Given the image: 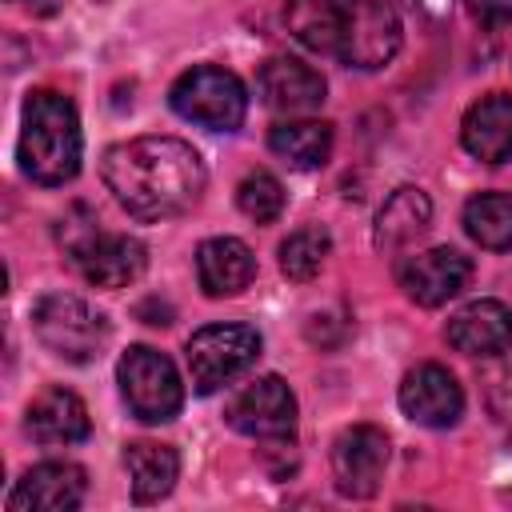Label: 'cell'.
<instances>
[{
  "mask_svg": "<svg viewBox=\"0 0 512 512\" xmlns=\"http://www.w3.org/2000/svg\"><path fill=\"white\" fill-rule=\"evenodd\" d=\"M236 204L248 220L256 224H272L280 212H284V188L272 172H248L236 188Z\"/></svg>",
  "mask_w": 512,
  "mask_h": 512,
  "instance_id": "cell-25",
  "label": "cell"
},
{
  "mask_svg": "<svg viewBox=\"0 0 512 512\" xmlns=\"http://www.w3.org/2000/svg\"><path fill=\"white\" fill-rule=\"evenodd\" d=\"M168 100H172L176 116H184L208 132H236L248 112V92H244L240 76L228 68H216V64L188 68L172 84Z\"/></svg>",
  "mask_w": 512,
  "mask_h": 512,
  "instance_id": "cell-4",
  "label": "cell"
},
{
  "mask_svg": "<svg viewBox=\"0 0 512 512\" xmlns=\"http://www.w3.org/2000/svg\"><path fill=\"white\" fill-rule=\"evenodd\" d=\"M444 336L464 356L512 352V308H504L500 300H472L448 320Z\"/></svg>",
  "mask_w": 512,
  "mask_h": 512,
  "instance_id": "cell-14",
  "label": "cell"
},
{
  "mask_svg": "<svg viewBox=\"0 0 512 512\" xmlns=\"http://www.w3.org/2000/svg\"><path fill=\"white\" fill-rule=\"evenodd\" d=\"M400 40H404V28L388 0H344L336 60L372 72L400 52Z\"/></svg>",
  "mask_w": 512,
  "mask_h": 512,
  "instance_id": "cell-7",
  "label": "cell"
},
{
  "mask_svg": "<svg viewBox=\"0 0 512 512\" xmlns=\"http://www.w3.org/2000/svg\"><path fill=\"white\" fill-rule=\"evenodd\" d=\"M228 424L252 440H292L296 432V396L280 376H260L240 388L228 404Z\"/></svg>",
  "mask_w": 512,
  "mask_h": 512,
  "instance_id": "cell-8",
  "label": "cell"
},
{
  "mask_svg": "<svg viewBox=\"0 0 512 512\" xmlns=\"http://www.w3.org/2000/svg\"><path fill=\"white\" fill-rule=\"evenodd\" d=\"M28 436L44 448H68V444H80L88 440L92 432V420H88V408L76 392L68 388H44L32 404H28V420H24Z\"/></svg>",
  "mask_w": 512,
  "mask_h": 512,
  "instance_id": "cell-16",
  "label": "cell"
},
{
  "mask_svg": "<svg viewBox=\"0 0 512 512\" xmlns=\"http://www.w3.org/2000/svg\"><path fill=\"white\" fill-rule=\"evenodd\" d=\"M328 252H332V240H328L324 228H296V232L280 244V272H284L288 280L304 284V280H312V276L324 268Z\"/></svg>",
  "mask_w": 512,
  "mask_h": 512,
  "instance_id": "cell-24",
  "label": "cell"
},
{
  "mask_svg": "<svg viewBox=\"0 0 512 512\" xmlns=\"http://www.w3.org/2000/svg\"><path fill=\"white\" fill-rule=\"evenodd\" d=\"M268 148L292 168H320L332 156V128L324 120H284L268 132Z\"/></svg>",
  "mask_w": 512,
  "mask_h": 512,
  "instance_id": "cell-22",
  "label": "cell"
},
{
  "mask_svg": "<svg viewBox=\"0 0 512 512\" xmlns=\"http://www.w3.org/2000/svg\"><path fill=\"white\" fill-rule=\"evenodd\" d=\"M464 12L484 28L512 24V0H464Z\"/></svg>",
  "mask_w": 512,
  "mask_h": 512,
  "instance_id": "cell-26",
  "label": "cell"
},
{
  "mask_svg": "<svg viewBox=\"0 0 512 512\" xmlns=\"http://www.w3.org/2000/svg\"><path fill=\"white\" fill-rule=\"evenodd\" d=\"M464 148L484 160V164H504L512 160V96L508 92H488L480 96L460 124Z\"/></svg>",
  "mask_w": 512,
  "mask_h": 512,
  "instance_id": "cell-17",
  "label": "cell"
},
{
  "mask_svg": "<svg viewBox=\"0 0 512 512\" xmlns=\"http://www.w3.org/2000/svg\"><path fill=\"white\" fill-rule=\"evenodd\" d=\"M124 468H128V484H132V500L136 504H156L172 492L176 472H180V456L168 444L156 440H136L124 448Z\"/></svg>",
  "mask_w": 512,
  "mask_h": 512,
  "instance_id": "cell-20",
  "label": "cell"
},
{
  "mask_svg": "<svg viewBox=\"0 0 512 512\" xmlns=\"http://www.w3.org/2000/svg\"><path fill=\"white\" fill-rule=\"evenodd\" d=\"M188 376L192 388L200 396H212L216 388H224L228 380H236L248 364H256L260 356V332L248 324H208L200 328L188 348Z\"/></svg>",
  "mask_w": 512,
  "mask_h": 512,
  "instance_id": "cell-6",
  "label": "cell"
},
{
  "mask_svg": "<svg viewBox=\"0 0 512 512\" xmlns=\"http://www.w3.org/2000/svg\"><path fill=\"white\" fill-rule=\"evenodd\" d=\"M100 176L116 204L148 224L188 212L208 184L200 152L176 136H136L112 144L100 160Z\"/></svg>",
  "mask_w": 512,
  "mask_h": 512,
  "instance_id": "cell-1",
  "label": "cell"
},
{
  "mask_svg": "<svg viewBox=\"0 0 512 512\" xmlns=\"http://www.w3.org/2000/svg\"><path fill=\"white\" fill-rule=\"evenodd\" d=\"M400 408L424 428H448L464 412V388L444 364H420L400 384Z\"/></svg>",
  "mask_w": 512,
  "mask_h": 512,
  "instance_id": "cell-12",
  "label": "cell"
},
{
  "mask_svg": "<svg viewBox=\"0 0 512 512\" xmlns=\"http://www.w3.org/2000/svg\"><path fill=\"white\" fill-rule=\"evenodd\" d=\"M84 492H88V476L80 464L44 460L16 480V488L8 492V508L12 512H72L84 504Z\"/></svg>",
  "mask_w": 512,
  "mask_h": 512,
  "instance_id": "cell-11",
  "label": "cell"
},
{
  "mask_svg": "<svg viewBox=\"0 0 512 512\" xmlns=\"http://www.w3.org/2000/svg\"><path fill=\"white\" fill-rule=\"evenodd\" d=\"M80 116L68 96L36 88L24 100L20 120V168L36 184H64L80 172Z\"/></svg>",
  "mask_w": 512,
  "mask_h": 512,
  "instance_id": "cell-2",
  "label": "cell"
},
{
  "mask_svg": "<svg viewBox=\"0 0 512 512\" xmlns=\"http://www.w3.org/2000/svg\"><path fill=\"white\" fill-rule=\"evenodd\" d=\"M256 92L276 112H312L324 104V76L292 56H272L256 72Z\"/></svg>",
  "mask_w": 512,
  "mask_h": 512,
  "instance_id": "cell-15",
  "label": "cell"
},
{
  "mask_svg": "<svg viewBox=\"0 0 512 512\" xmlns=\"http://www.w3.org/2000/svg\"><path fill=\"white\" fill-rule=\"evenodd\" d=\"M400 288L420 308H440L452 296H460L472 280V260L456 248H428L400 264Z\"/></svg>",
  "mask_w": 512,
  "mask_h": 512,
  "instance_id": "cell-10",
  "label": "cell"
},
{
  "mask_svg": "<svg viewBox=\"0 0 512 512\" xmlns=\"http://www.w3.org/2000/svg\"><path fill=\"white\" fill-rule=\"evenodd\" d=\"M196 276L208 296H236L256 276V256L236 236H212L196 248Z\"/></svg>",
  "mask_w": 512,
  "mask_h": 512,
  "instance_id": "cell-18",
  "label": "cell"
},
{
  "mask_svg": "<svg viewBox=\"0 0 512 512\" xmlns=\"http://www.w3.org/2000/svg\"><path fill=\"white\" fill-rule=\"evenodd\" d=\"M340 16L344 0H288L284 4V24L288 32L320 56H336L340 48Z\"/></svg>",
  "mask_w": 512,
  "mask_h": 512,
  "instance_id": "cell-21",
  "label": "cell"
},
{
  "mask_svg": "<svg viewBox=\"0 0 512 512\" xmlns=\"http://www.w3.org/2000/svg\"><path fill=\"white\" fill-rule=\"evenodd\" d=\"M28 4H32V12H40V16H48V12L60 8V0H28Z\"/></svg>",
  "mask_w": 512,
  "mask_h": 512,
  "instance_id": "cell-28",
  "label": "cell"
},
{
  "mask_svg": "<svg viewBox=\"0 0 512 512\" xmlns=\"http://www.w3.org/2000/svg\"><path fill=\"white\" fill-rule=\"evenodd\" d=\"M72 260H76L80 276L96 288H128L148 264L144 244L136 236H120V232H96Z\"/></svg>",
  "mask_w": 512,
  "mask_h": 512,
  "instance_id": "cell-13",
  "label": "cell"
},
{
  "mask_svg": "<svg viewBox=\"0 0 512 512\" xmlns=\"http://www.w3.org/2000/svg\"><path fill=\"white\" fill-rule=\"evenodd\" d=\"M136 312L144 316V324H160V328H164V324H172V308H168V304H156V300H144V304H140Z\"/></svg>",
  "mask_w": 512,
  "mask_h": 512,
  "instance_id": "cell-27",
  "label": "cell"
},
{
  "mask_svg": "<svg viewBox=\"0 0 512 512\" xmlns=\"http://www.w3.org/2000/svg\"><path fill=\"white\" fill-rule=\"evenodd\" d=\"M428 224H432V200H428L420 188L404 184V188H396V192L384 200V208L376 212V232H372V240H376L380 252H400V248H408L412 240H420V236L428 232Z\"/></svg>",
  "mask_w": 512,
  "mask_h": 512,
  "instance_id": "cell-19",
  "label": "cell"
},
{
  "mask_svg": "<svg viewBox=\"0 0 512 512\" xmlns=\"http://www.w3.org/2000/svg\"><path fill=\"white\" fill-rule=\"evenodd\" d=\"M464 232L492 252L512 248V196L508 192H480L464 204Z\"/></svg>",
  "mask_w": 512,
  "mask_h": 512,
  "instance_id": "cell-23",
  "label": "cell"
},
{
  "mask_svg": "<svg viewBox=\"0 0 512 512\" xmlns=\"http://www.w3.org/2000/svg\"><path fill=\"white\" fill-rule=\"evenodd\" d=\"M388 464V436L376 424H352L332 444V480L340 496L368 500L380 488Z\"/></svg>",
  "mask_w": 512,
  "mask_h": 512,
  "instance_id": "cell-9",
  "label": "cell"
},
{
  "mask_svg": "<svg viewBox=\"0 0 512 512\" xmlns=\"http://www.w3.org/2000/svg\"><path fill=\"white\" fill-rule=\"evenodd\" d=\"M116 380H120V392H124L128 412L136 420H144V424H164L184 404L180 372L156 348H144V344L128 348L120 356V364H116Z\"/></svg>",
  "mask_w": 512,
  "mask_h": 512,
  "instance_id": "cell-5",
  "label": "cell"
},
{
  "mask_svg": "<svg viewBox=\"0 0 512 512\" xmlns=\"http://www.w3.org/2000/svg\"><path fill=\"white\" fill-rule=\"evenodd\" d=\"M32 332L52 356L72 364L96 360L108 344V320L92 304L68 292H52L32 304Z\"/></svg>",
  "mask_w": 512,
  "mask_h": 512,
  "instance_id": "cell-3",
  "label": "cell"
}]
</instances>
